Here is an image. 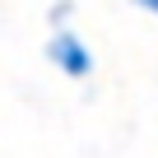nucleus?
I'll return each mask as SVG.
<instances>
[{
	"mask_svg": "<svg viewBox=\"0 0 158 158\" xmlns=\"http://www.w3.org/2000/svg\"><path fill=\"white\" fill-rule=\"evenodd\" d=\"M47 60L65 74V79H89L93 74V47L79 37L74 28H51V37H47Z\"/></svg>",
	"mask_w": 158,
	"mask_h": 158,
	"instance_id": "1",
	"label": "nucleus"
},
{
	"mask_svg": "<svg viewBox=\"0 0 158 158\" xmlns=\"http://www.w3.org/2000/svg\"><path fill=\"white\" fill-rule=\"evenodd\" d=\"M130 5H135L139 14H149V19H158V0H130Z\"/></svg>",
	"mask_w": 158,
	"mask_h": 158,
	"instance_id": "2",
	"label": "nucleus"
}]
</instances>
